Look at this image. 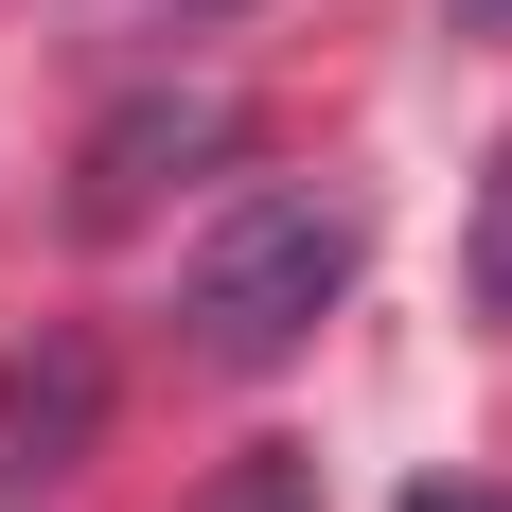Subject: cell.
Masks as SVG:
<instances>
[{"mask_svg": "<svg viewBox=\"0 0 512 512\" xmlns=\"http://www.w3.org/2000/svg\"><path fill=\"white\" fill-rule=\"evenodd\" d=\"M354 248H371L354 195H230L195 230V265H177V354L195 371H283L354 301Z\"/></svg>", "mask_w": 512, "mask_h": 512, "instance_id": "1", "label": "cell"}, {"mask_svg": "<svg viewBox=\"0 0 512 512\" xmlns=\"http://www.w3.org/2000/svg\"><path fill=\"white\" fill-rule=\"evenodd\" d=\"M195 159H230V89H142V106H106L89 159H71V230H142Z\"/></svg>", "mask_w": 512, "mask_h": 512, "instance_id": "2", "label": "cell"}, {"mask_svg": "<svg viewBox=\"0 0 512 512\" xmlns=\"http://www.w3.org/2000/svg\"><path fill=\"white\" fill-rule=\"evenodd\" d=\"M89 424H106V354L71 318L18 336V354H0V495H53V477L89 460Z\"/></svg>", "mask_w": 512, "mask_h": 512, "instance_id": "3", "label": "cell"}, {"mask_svg": "<svg viewBox=\"0 0 512 512\" xmlns=\"http://www.w3.org/2000/svg\"><path fill=\"white\" fill-rule=\"evenodd\" d=\"M195 512H318V460H301V442H248V460H212Z\"/></svg>", "mask_w": 512, "mask_h": 512, "instance_id": "4", "label": "cell"}, {"mask_svg": "<svg viewBox=\"0 0 512 512\" xmlns=\"http://www.w3.org/2000/svg\"><path fill=\"white\" fill-rule=\"evenodd\" d=\"M460 283H477V318H512V142H495V177L460 212Z\"/></svg>", "mask_w": 512, "mask_h": 512, "instance_id": "5", "label": "cell"}, {"mask_svg": "<svg viewBox=\"0 0 512 512\" xmlns=\"http://www.w3.org/2000/svg\"><path fill=\"white\" fill-rule=\"evenodd\" d=\"M407 512H495V495H460V477H424V495H407Z\"/></svg>", "mask_w": 512, "mask_h": 512, "instance_id": "6", "label": "cell"}]
</instances>
